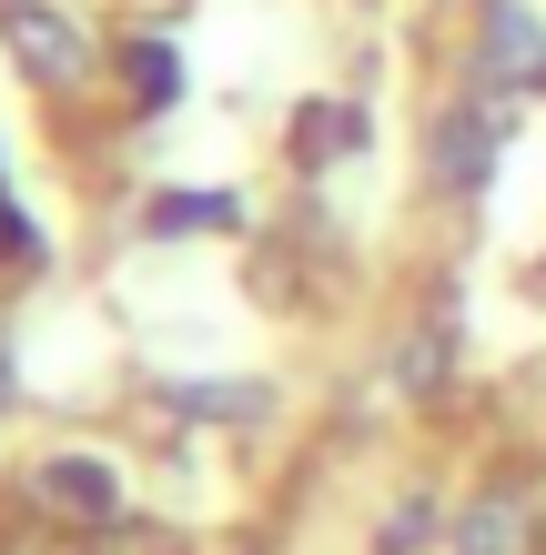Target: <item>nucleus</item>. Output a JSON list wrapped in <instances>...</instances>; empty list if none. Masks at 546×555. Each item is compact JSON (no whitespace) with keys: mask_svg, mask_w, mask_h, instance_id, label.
<instances>
[{"mask_svg":"<svg viewBox=\"0 0 546 555\" xmlns=\"http://www.w3.org/2000/svg\"><path fill=\"white\" fill-rule=\"evenodd\" d=\"M486 72L496 81H546V21L526 0H486Z\"/></svg>","mask_w":546,"mask_h":555,"instance_id":"7ed1b4c3","label":"nucleus"},{"mask_svg":"<svg viewBox=\"0 0 546 555\" xmlns=\"http://www.w3.org/2000/svg\"><path fill=\"white\" fill-rule=\"evenodd\" d=\"M395 374H405V384H435V374H445V334H415Z\"/></svg>","mask_w":546,"mask_h":555,"instance_id":"9d476101","label":"nucleus"},{"mask_svg":"<svg viewBox=\"0 0 546 555\" xmlns=\"http://www.w3.org/2000/svg\"><path fill=\"white\" fill-rule=\"evenodd\" d=\"M132 91H142L152 112H163L173 91H182V61H173V41H132Z\"/></svg>","mask_w":546,"mask_h":555,"instance_id":"6e6552de","label":"nucleus"},{"mask_svg":"<svg viewBox=\"0 0 546 555\" xmlns=\"http://www.w3.org/2000/svg\"><path fill=\"white\" fill-rule=\"evenodd\" d=\"M223 222H243L233 192H173V203H152V233H223Z\"/></svg>","mask_w":546,"mask_h":555,"instance_id":"0eeeda50","label":"nucleus"},{"mask_svg":"<svg viewBox=\"0 0 546 555\" xmlns=\"http://www.w3.org/2000/svg\"><path fill=\"white\" fill-rule=\"evenodd\" d=\"M456 555H526V505L517 495H486L456 515Z\"/></svg>","mask_w":546,"mask_h":555,"instance_id":"39448f33","label":"nucleus"},{"mask_svg":"<svg viewBox=\"0 0 546 555\" xmlns=\"http://www.w3.org/2000/svg\"><path fill=\"white\" fill-rule=\"evenodd\" d=\"M355 142H365V112H344V102H314V112L294 121V152H304V162H344Z\"/></svg>","mask_w":546,"mask_h":555,"instance_id":"423d86ee","label":"nucleus"},{"mask_svg":"<svg viewBox=\"0 0 546 555\" xmlns=\"http://www.w3.org/2000/svg\"><path fill=\"white\" fill-rule=\"evenodd\" d=\"M486 162H496V112H445L435 121V172L456 182V192L486 182Z\"/></svg>","mask_w":546,"mask_h":555,"instance_id":"20e7f679","label":"nucleus"},{"mask_svg":"<svg viewBox=\"0 0 546 555\" xmlns=\"http://www.w3.org/2000/svg\"><path fill=\"white\" fill-rule=\"evenodd\" d=\"M0 41H11V61L30 81H51V91H72L91 72V41H81V21L72 11H51V0H11L0 11Z\"/></svg>","mask_w":546,"mask_h":555,"instance_id":"f257e3e1","label":"nucleus"},{"mask_svg":"<svg viewBox=\"0 0 546 555\" xmlns=\"http://www.w3.org/2000/svg\"><path fill=\"white\" fill-rule=\"evenodd\" d=\"M182 414H264V384H182Z\"/></svg>","mask_w":546,"mask_h":555,"instance_id":"1a4fd4ad","label":"nucleus"},{"mask_svg":"<svg viewBox=\"0 0 546 555\" xmlns=\"http://www.w3.org/2000/svg\"><path fill=\"white\" fill-rule=\"evenodd\" d=\"M41 505L72 515V526H112L122 485H112V465H91V454H51V465H41Z\"/></svg>","mask_w":546,"mask_h":555,"instance_id":"f03ea898","label":"nucleus"}]
</instances>
